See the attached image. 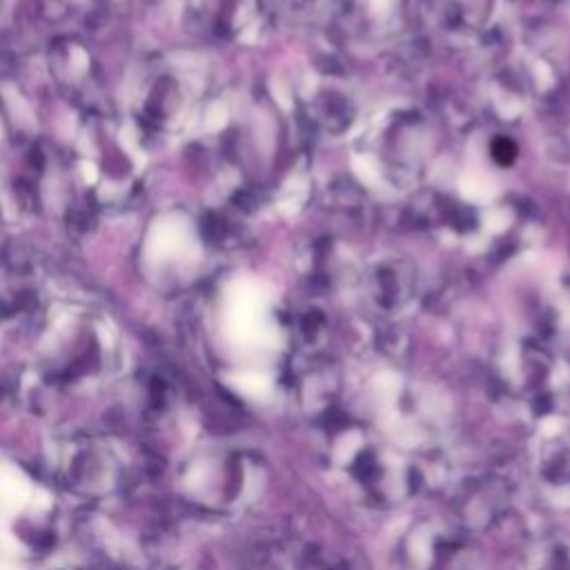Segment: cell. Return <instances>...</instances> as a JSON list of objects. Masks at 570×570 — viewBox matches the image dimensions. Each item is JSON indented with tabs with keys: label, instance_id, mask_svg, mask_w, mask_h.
Instances as JSON below:
<instances>
[{
	"label": "cell",
	"instance_id": "1",
	"mask_svg": "<svg viewBox=\"0 0 570 570\" xmlns=\"http://www.w3.org/2000/svg\"><path fill=\"white\" fill-rule=\"evenodd\" d=\"M365 281L372 289V296L383 305L403 303L410 296V289L414 285L412 269L401 258H385V261L376 263L367 272Z\"/></svg>",
	"mask_w": 570,
	"mask_h": 570
},
{
	"label": "cell",
	"instance_id": "2",
	"mask_svg": "<svg viewBox=\"0 0 570 570\" xmlns=\"http://www.w3.org/2000/svg\"><path fill=\"white\" fill-rule=\"evenodd\" d=\"M187 243V223H183L178 216H163L149 227L142 249L145 261L149 265H165L183 254Z\"/></svg>",
	"mask_w": 570,
	"mask_h": 570
},
{
	"label": "cell",
	"instance_id": "3",
	"mask_svg": "<svg viewBox=\"0 0 570 570\" xmlns=\"http://www.w3.org/2000/svg\"><path fill=\"white\" fill-rule=\"evenodd\" d=\"M514 154H517V147H514L512 140H508V138H497V140L492 142V156H494V160H497L499 165H510L512 158H514Z\"/></svg>",
	"mask_w": 570,
	"mask_h": 570
}]
</instances>
